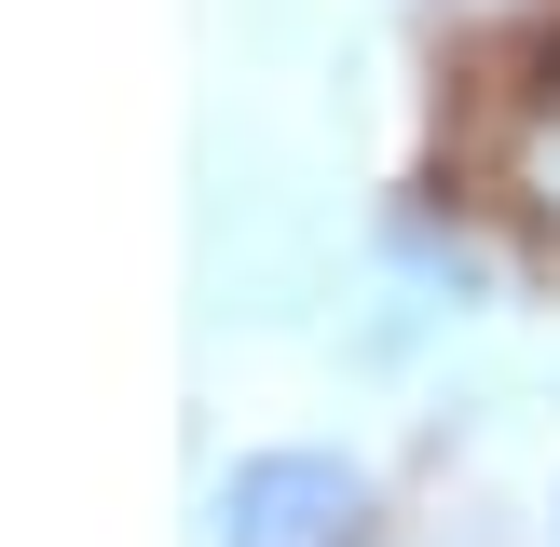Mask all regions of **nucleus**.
Listing matches in <instances>:
<instances>
[{"mask_svg":"<svg viewBox=\"0 0 560 547\" xmlns=\"http://www.w3.org/2000/svg\"><path fill=\"white\" fill-rule=\"evenodd\" d=\"M206 547H370V465L342 452H246L206 507Z\"/></svg>","mask_w":560,"mask_h":547,"instance_id":"f257e3e1","label":"nucleus"},{"mask_svg":"<svg viewBox=\"0 0 560 547\" xmlns=\"http://www.w3.org/2000/svg\"><path fill=\"white\" fill-rule=\"evenodd\" d=\"M506 178H520V191H534V206L560 219V96H547V109H534V124H520V137H506Z\"/></svg>","mask_w":560,"mask_h":547,"instance_id":"f03ea898","label":"nucleus"}]
</instances>
